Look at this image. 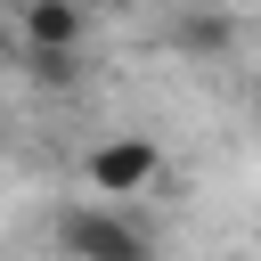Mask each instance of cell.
Instances as JSON below:
<instances>
[{
	"label": "cell",
	"mask_w": 261,
	"mask_h": 261,
	"mask_svg": "<svg viewBox=\"0 0 261 261\" xmlns=\"http://www.w3.org/2000/svg\"><path fill=\"white\" fill-rule=\"evenodd\" d=\"M57 253H65V261H155V237H147L122 204L90 196V204H65V212H57Z\"/></svg>",
	"instance_id": "6da1fadb"
},
{
	"label": "cell",
	"mask_w": 261,
	"mask_h": 261,
	"mask_svg": "<svg viewBox=\"0 0 261 261\" xmlns=\"http://www.w3.org/2000/svg\"><path fill=\"white\" fill-rule=\"evenodd\" d=\"M82 179H90V196H106V204L147 196V188L163 179V147H155L147 130H114V139H98V147L82 155Z\"/></svg>",
	"instance_id": "7a4b0ae2"
},
{
	"label": "cell",
	"mask_w": 261,
	"mask_h": 261,
	"mask_svg": "<svg viewBox=\"0 0 261 261\" xmlns=\"http://www.w3.org/2000/svg\"><path fill=\"white\" fill-rule=\"evenodd\" d=\"M24 41H41V49H82V41H90V0H24Z\"/></svg>",
	"instance_id": "3957f363"
},
{
	"label": "cell",
	"mask_w": 261,
	"mask_h": 261,
	"mask_svg": "<svg viewBox=\"0 0 261 261\" xmlns=\"http://www.w3.org/2000/svg\"><path fill=\"white\" fill-rule=\"evenodd\" d=\"M24 73L41 82V90H82V49H41V41H24Z\"/></svg>",
	"instance_id": "277c9868"
},
{
	"label": "cell",
	"mask_w": 261,
	"mask_h": 261,
	"mask_svg": "<svg viewBox=\"0 0 261 261\" xmlns=\"http://www.w3.org/2000/svg\"><path fill=\"white\" fill-rule=\"evenodd\" d=\"M228 33H237L228 16H179V24H171L179 49H228Z\"/></svg>",
	"instance_id": "5b68a950"
},
{
	"label": "cell",
	"mask_w": 261,
	"mask_h": 261,
	"mask_svg": "<svg viewBox=\"0 0 261 261\" xmlns=\"http://www.w3.org/2000/svg\"><path fill=\"white\" fill-rule=\"evenodd\" d=\"M253 114H261V90H253Z\"/></svg>",
	"instance_id": "8992f818"
}]
</instances>
